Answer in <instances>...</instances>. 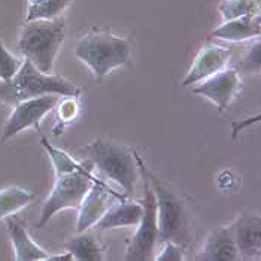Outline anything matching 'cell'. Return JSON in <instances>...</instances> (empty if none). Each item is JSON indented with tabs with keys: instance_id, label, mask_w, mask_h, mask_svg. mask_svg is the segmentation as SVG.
I'll use <instances>...</instances> for the list:
<instances>
[{
	"instance_id": "cell-1",
	"label": "cell",
	"mask_w": 261,
	"mask_h": 261,
	"mask_svg": "<svg viewBox=\"0 0 261 261\" xmlns=\"http://www.w3.org/2000/svg\"><path fill=\"white\" fill-rule=\"evenodd\" d=\"M40 142L56 167V184L42 206L40 218L36 224L38 228H42L57 212L78 207L97 178L93 173V164L76 163L64 151L54 148L46 138H42Z\"/></svg>"
},
{
	"instance_id": "cell-2",
	"label": "cell",
	"mask_w": 261,
	"mask_h": 261,
	"mask_svg": "<svg viewBox=\"0 0 261 261\" xmlns=\"http://www.w3.org/2000/svg\"><path fill=\"white\" fill-rule=\"evenodd\" d=\"M133 157L138 164V170L148 179L155 196L159 241L173 242L181 246L187 245L191 241V228L188 212L182 200L166 184H163L154 173L146 169L145 163L136 151H133Z\"/></svg>"
},
{
	"instance_id": "cell-3",
	"label": "cell",
	"mask_w": 261,
	"mask_h": 261,
	"mask_svg": "<svg viewBox=\"0 0 261 261\" xmlns=\"http://www.w3.org/2000/svg\"><path fill=\"white\" fill-rule=\"evenodd\" d=\"M43 94L78 97L81 90L75 84L61 76L40 72L27 59L22 61L21 69L11 80L0 81V101L12 106Z\"/></svg>"
},
{
	"instance_id": "cell-4",
	"label": "cell",
	"mask_w": 261,
	"mask_h": 261,
	"mask_svg": "<svg viewBox=\"0 0 261 261\" xmlns=\"http://www.w3.org/2000/svg\"><path fill=\"white\" fill-rule=\"evenodd\" d=\"M66 36L63 18L32 20L22 27L18 40L21 54L43 73H51Z\"/></svg>"
},
{
	"instance_id": "cell-5",
	"label": "cell",
	"mask_w": 261,
	"mask_h": 261,
	"mask_svg": "<svg viewBox=\"0 0 261 261\" xmlns=\"http://www.w3.org/2000/svg\"><path fill=\"white\" fill-rule=\"evenodd\" d=\"M130 43L124 38L108 32H93L78 39L75 56L84 61L93 73L101 78L111 70L130 61Z\"/></svg>"
},
{
	"instance_id": "cell-6",
	"label": "cell",
	"mask_w": 261,
	"mask_h": 261,
	"mask_svg": "<svg viewBox=\"0 0 261 261\" xmlns=\"http://www.w3.org/2000/svg\"><path fill=\"white\" fill-rule=\"evenodd\" d=\"M85 151L88 152L91 164L99 169L101 175L122 188L125 197L135 193V184L139 175L133 152L120 143L101 139L87 145Z\"/></svg>"
},
{
	"instance_id": "cell-7",
	"label": "cell",
	"mask_w": 261,
	"mask_h": 261,
	"mask_svg": "<svg viewBox=\"0 0 261 261\" xmlns=\"http://www.w3.org/2000/svg\"><path fill=\"white\" fill-rule=\"evenodd\" d=\"M143 178V214L135 236L128 242L125 260L127 261H151L155 258V245L159 242L157 227V201L154 191L148 179Z\"/></svg>"
},
{
	"instance_id": "cell-8",
	"label": "cell",
	"mask_w": 261,
	"mask_h": 261,
	"mask_svg": "<svg viewBox=\"0 0 261 261\" xmlns=\"http://www.w3.org/2000/svg\"><path fill=\"white\" fill-rule=\"evenodd\" d=\"M60 97L61 96L57 94H43L39 97L17 103L15 109L12 111L11 117L8 118L3 127L2 141L14 138L15 135L29 127H36L38 130H40V121L57 106Z\"/></svg>"
},
{
	"instance_id": "cell-9",
	"label": "cell",
	"mask_w": 261,
	"mask_h": 261,
	"mask_svg": "<svg viewBox=\"0 0 261 261\" xmlns=\"http://www.w3.org/2000/svg\"><path fill=\"white\" fill-rule=\"evenodd\" d=\"M241 73L236 69H222L215 75L200 81V84L193 88V93L211 100L222 112L241 91Z\"/></svg>"
},
{
	"instance_id": "cell-10",
	"label": "cell",
	"mask_w": 261,
	"mask_h": 261,
	"mask_svg": "<svg viewBox=\"0 0 261 261\" xmlns=\"http://www.w3.org/2000/svg\"><path fill=\"white\" fill-rule=\"evenodd\" d=\"M115 199H124V196H120L114 193L105 182L96 178L93 182L91 188L82 199L80 207V215L76 222L78 233L87 231L88 228L94 227L96 222L105 215V212L112 206V201Z\"/></svg>"
},
{
	"instance_id": "cell-11",
	"label": "cell",
	"mask_w": 261,
	"mask_h": 261,
	"mask_svg": "<svg viewBox=\"0 0 261 261\" xmlns=\"http://www.w3.org/2000/svg\"><path fill=\"white\" fill-rule=\"evenodd\" d=\"M230 57H231V49L228 48H222L217 45L204 46L199 53V56L196 57L190 72L182 81V87L196 85L200 81L206 80L215 75L217 72L225 69Z\"/></svg>"
},
{
	"instance_id": "cell-12",
	"label": "cell",
	"mask_w": 261,
	"mask_h": 261,
	"mask_svg": "<svg viewBox=\"0 0 261 261\" xmlns=\"http://www.w3.org/2000/svg\"><path fill=\"white\" fill-rule=\"evenodd\" d=\"M241 260H255L261 255V218L242 215L231 225Z\"/></svg>"
},
{
	"instance_id": "cell-13",
	"label": "cell",
	"mask_w": 261,
	"mask_h": 261,
	"mask_svg": "<svg viewBox=\"0 0 261 261\" xmlns=\"http://www.w3.org/2000/svg\"><path fill=\"white\" fill-rule=\"evenodd\" d=\"M197 261H238L241 255L236 248L231 225L220 227L209 233L201 251L196 257Z\"/></svg>"
},
{
	"instance_id": "cell-14",
	"label": "cell",
	"mask_w": 261,
	"mask_h": 261,
	"mask_svg": "<svg viewBox=\"0 0 261 261\" xmlns=\"http://www.w3.org/2000/svg\"><path fill=\"white\" fill-rule=\"evenodd\" d=\"M8 233L12 241L14 249H15V260L17 261H42L49 260V254L42 249L38 243H35L30 234L27 233L24 224L15 218V217H8Z\"/></svg>"
},
{
	"instance_id": "cell-15",
	"label": "cell",
	"mask_w": 261,
	"mask_h": 261,
	"mask_svg": "<svg viewBox=\"0 0 261 261\" xmlns=\"http://www.w3.org/2000/svg\"><path fill=\"white\" fill-rule=\"evenodd\" d=\"M143 214V204L136 201H127L121 199L120 203L112 204L105 215L96 222V228L99 230H111L117 227H130L138 225L141 222Z\"/></svg>"
},
{
	"instance_id": "cell-16",
	"label": "cell",
	"mask_w": 261,
	"mask_h": 261,
	"mask_svg": "<svg viewBox=\"0 0 261 261\" xmlns=\"http://www.w3.org/2000/svg\"><path fill=\"white\" fill-rule=\"evenodd\" d=\"M261 33L260 15H245L239 18L224 21V24L211 33V38L241 42V40L258 38Z\"/></svg>"
},
{
	"instance_id": "cell-17",
	"label": "cell",
	"mask_w": 261,
	"mask_h": 261,
	"mask_svg": "<svg viewBox=\"0 0 261 261\" xmlns=\"http://www.w3.org/2000/svg\"><path fill=\"white\" fill-rule=\"evenodd\" d=\"M67 252L72 254L73 260L78 261H103L105 255L99 242L94 236L87 234L85 231L80 233L75 238H70L64 243Z\"/></svg>"
},
{
	"instance_id": "cell-18",
	"label": "cell",
	"mask_w": 261,
	"mask_h": 261,
	"mask_svg": "<svg viewBox=\"0 0 261 261\" xmlns=\"http://www.w3.org/2000/svg\"><path fill=\"white\" fill-rule=\"evenodd\" d=\"M32 201V194L20 187L0 190V220L14 215Z\"/></svg>"
},
{
	"instance_id": "cell-19",
	"label": "cell",
	"mask_w": 261,
	"mask_h": 261,
	"mask_svg": "<svg viewBox=\"0 0 261 261\" xmlns=\"http://www.w3.org/2000/svg\"><path fill=\"white\" fill-rule=\"evenodd\" d=\"M260 6L261 0H222L218 9L227 21L245 15H260Z\"/></svg>"
},
{
	"instance_id": "cell-20",
	"label": "cell",
	"mask_w": 261,
	"mask_h": 261,
	"mask_svg": "<svg viewBox=\"0 0 261 261\" xmlns=\"http://www.w3.org/2000/svg\"><path fill=\"white\" fill-rule=\"evenodd\" d=\"M72 0H43L38 6L27 8V21L59 18Z\"/></svg>"
},
{
	"instance_id": "cell-21",
	"label": "cell",
	"mask_w": 261,
	"mask_h": 261,
	"mask_svg": "<svg viewBox=\"0 0 261 261\" xmlns=\"http://www.w3.org/2000/svg\"><path fill=\"white\" fill-rule=\"evenodd\" d=\"M22 66V61L12 56L0 42V81L11 80Z\"/></svg>"
},
{
	"instance_id": "cell-22",
	"label": "cell",
	"mask_w": 261,
	"mask_h": 261,
	"mask_svg": "<svg viewBox=\"0 0 261 261\" xmlns=\"http://www.w3.org/2000/svg\"><path fill=\"white\" fill-rule=\"evenodd\" d=\"M260 64H261V51H260V40H257L245 54L243 60H242L241 69L243 73H255L260 72Z\"/></svg>"
},
{
	"instance_id": "cell-23",
	"label": "cell",
	"mask_w": 261,
	"mask_h": 261,
	"mask_svg": "<svg viewBox=\"0 0 261 261\" xmlns=\"http://www.w3.org/2000/svg\"><path fill=\"white\" fill-rule=\"evenodd\" d=\"M59 120L60 122H70L78 114V101L76 97H66L59 100Z\"/></svg>"
},
{
	"instance_id": "cell-24",
	"label": "cell",
	"mask_w": 261,
	"mask_h": 261,
	"mask_svg": "<svg viewBox=\"0 0 261 261\" xmlns=\"http://www.w3.org/2000/svg\"><path fill=\"white\" fill-rule=\"evenodd\" d=\"M164 248L159 255H155L154 260L157 261H182V246L173 242H163Z\"/></svg>"
}]
</instances>
